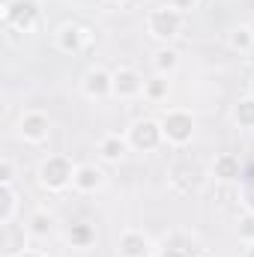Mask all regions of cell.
<instances>
[{
  "mask_svg": "<svg viewBox=\"0 0 254 257\" xmlns=\"http://www.w3.org/2000/svg\"><path fill=\"white\" fill-rule=\"evenodd\" d=\"M165 128H168V135H171V138L186 141V138L191 135V120L186 117V114H174V117H168Z\"/></svg>",
  "mask_w": 254,
  "mask_h": 257,
  "instance_id": "cell-1",
  "label": "cell"
},
{
  "mask_svg": "<svg viewBox=\"0 0 254 257\" xmlns=\"http://www.w3.org/2000/svg\"><path fill=\"white\" fill-rule=\"evenodd\" d=\"M177 24H180L177 12H156V15H153V30H156L159 36H171V33L177 30Z\"/></svg>",
  "mask_w": 254,
  "mask_h": 257,
  "instance_id": "cell-2",
  "label": "cell"
},
{
  "mask_svg": "<svg viewBox=\"0 0 254 257\" xmlns=\"http://www.w3.org/2000/svg\"><path fill=\"white\" fill-rule=\"evenodd\" d=\"M42 174H45V180H48L51 186H60L66 177H69V165H66L63 159H54V162H48V165L42 168Z\"/></svg>",
  "mask_w": 254,
  "mask_h": 257,
  "instance_id": "cell-3",
  "label": "cell"
},
{
  "mask_svg": "<svg viewBox=\"0 0 254 257\" xmlns=\"http://www.w3.org/2000/svg\"><path fill=\"white\" fill-rule=\"evenodd\" d=\"M33 15H36V9H33V3H27V0L15 3V6L9 9V21H15V24H30Z\"/></svg>",
  "mask_w": 254,
  "mask_h": 257,
  "instance_id": "cell-4",
  "label": "cell"
},
{
  "mask_svg": "<svg viewBox=\"0 0 254 257\" xmlns=\"http://www.w3.org/2000/svg\"><path fill=\"white\" fill-rule=\"evenodd\" d=\"M135 144L138 147H156V141H159V132H156V126L153 123H141V126L135 128Z\"/></svg>",
  "mask_w": 254,
  "mask_h": 257,
  "instance_id": "cell-5",
  "label": "cell"
},
{
  "mask_svg": "<svg viewBox=\"0 0 254 257\" xmlns=\"http://www.w3.org/2000/svg\"><path fill=\"white\" fill-rule=\"evenodd\" d=\"M24 132H27L30 138H42V132H45V120H42V117H27V120H24Z\"/></svg>",
  "mask_w": 254,
  "mask_h": 257,
  "instance_id": "cell-6",
  "label": "cell"
},
{
  "mask_svg": "<svg viewBox=\"0 0 254 257\" xmlns=\"http://www.w3.org/2000/svg\"><path fill=\"white\" fill-rule=\"evenodd\" d=\"M117 87H120L123 93H132V90H138V78H135L132 72H120V75H117Z\"/></svg>",
  "mask_w": 254,
  "mask_h": 257,
  "instance_id": "cell-7",
  "label": "cell"
},
{
  "mask_svg": "<svg viewBox=\"0 0 254 257\" xmlns=\"http://www.w3.org/2000/svg\"><path fill=\"white\" fill-rule=\"evenodd\" d=\"M123 245H126V254H132V257L144 254V242H141L138 236H126V239H123Z\"/></svg>",
  "mask_w": 254,
  "mask_h": 257,
  "instance_id": "cell-8",
  "label": "cell"
},
{
  "mask_svg": "<svg viewBox=\"0 0 254 257\" xmlns=\"http://www.w3.org/2000/svg\"><path fill=\"white\" fill-rule=\"evenodd\" d=\"M236 117H239V123L251 126V123H254V102H242V105H239V114H236Z\"/></svg>",
  "mask_w": 254,
  "mask_h": 257,
  "instance_id": "cell-9",
  "label": "cell"
},
{
  "mask_svg": "<svg viewBox=\"0 0 254 257\" xmlns=\"http://www.w3.org/2000/svg\"><path fill=\"white\" fill-rule=\"evenodd\" d=\"M218 174H221V177H236L239 168H236L233 159H221V162H218Z\"/></svg>",
  "mask_w": 254,
  "mask_h": 257,
  "instance_id": "cell-10",
  "label": "cell"
},
{
  "mask_svg": "<svg viewBox=\"0 0 254 257\" xmlns=\"http://www.w3.org/2000/svg\"><path fill=\"white\" fill-rule=\"evenodd\" d=\"M90 236H93L90 227H75V230H72V239H75V242H90Z\"/></svg>",
  "mask_w": 254,
  "mask_h": 257,
  "instance_id": "cell-11",
  "label": "cell"
},
{
  "mask_svg": "<svg viewBox=\"0 0 254 257\" xmlns=\"http://www.w3.org/2000/svg\"><path fill=\"white\" fill-rule=\"evenodd\" d=\"M105 90V75H93L90 78V93H102Z\"/></svg>",
  "mask_w": 254,
  "mask_h": 257,
  "instance_id": "cell-12",
  "label": "cell"
},
{
  "mask_svg": "<svg viewBox=\"0 0 254 257\" xmlns=\"http://www.w3.org/2000/svg\"><path fill=\"white\" fill-rule=\"evenodd\" d=\"M120 153H123V147H120L117 141H108V144H105V156H108V159H117Z\"/></svg>",
  "mask_w": 254,
  "mask_h": 257,
  "instance_id": "cell-13",
  "label": "cell"
},
{
  "mask_svg": "<svg viewBox=\"0 0 254 257\" xmlns=\"http://www.w3.org/2000/svg\"><path fill=\"white\" fill-rule=\"evenodd\" d=\"M96 180H99V174L96 171H81V186H96Z\"/></svg>",
  "mask_w": 254,
  "mask_h": 257,
  "instance_id": "cell-14",
  "label": "cell"
},
{
  "mask_svg": "<svg viewBox=\"0 0 254 257\" xmlns=\"http://www.w3.org/2000/svg\"><path fill=\"white\" fill-rule=\"evenodd\" d=\"M63 45H66V48H78V36H75V30H66Z\"/></svg>",
  "mask_w": 254,
  "mask_h": 257,
  "instance_id": "cell-15",
  "label": "cell"
},
{
  "mask_svg": "<svg viewBox=\"0 0 254 257\" xmlns=\"http://www.w3.org/2000/svg\"><path fill=\"white\" fill-rule=\"evenodd\" d=\"M245 180H248V200H251V206H254V165L248 168V177Z\"/></svg>",
  "mask_w": 254,
  "mask_h": 257,
  "instance_id": "cell-16",
  "label": "cell"
},
{
  "mask_svg": "<svg viewBox=\"0 0 254 257\" xmlns=\"http://www.w3.org/2000/svg\"><path fill=\"white\" fill-rule=\"evenodd\" d=\"M159 66H162V69L174 66V54H159Z\"/></svg>",
  "mask_w": 254,
  "mask_h": 257,
  "instance_id": "cell-17",
  "label": "cell"
},
{
  "mask_svg": "<svg viewBox=\"0 0 254 257\" xmlns=\"http://www.w3.org/2000/svg\"><path fill=\"white\" fill-rule=\"evenodd\" d=\"M177 3H180V6H189L191 0H177Z\"/></svg>",
  "mask_w": 254,
  "mask_h": 257,
  "instance_id": "cell-18",
  "label": "cell"
},
{
  "mask_svg": "<svg viewBox=\"0 0 254 257\" xmlns=\"http://www.w3.org/2000/svg\"><path fill=\"white\" fill-rule=\"evenodd\" d=\"M27 257H33V254H27Z\"/></svg>",
  "mask_w": 254,
  "mask_h": 257,
  "instance_id": "cell-19",
  "label": "cell"
},
{
  "mask_svg": "<svg viewBox=\"0 0 254 257\" xmlns=\"http://www.w3.org/2000/svg\"><path fill=\"white\" fill-rule=\"evenodd\" d=\"M251 257H254V254H251Z\"/></svg>",
  "mask_w": 254,
  "mask_h": 257,
  "instance_id": "cell-20",
  "label": "cell"
}]
</instances>
